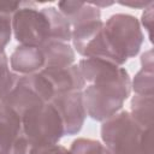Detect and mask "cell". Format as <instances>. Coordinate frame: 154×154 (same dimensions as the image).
Masks as SVG:
<instances>
[{
    "mask_svg": "<svg viewBox=\"0 0 154 154\" xmlns=\"http://www.w3.org/2000/svg\"><path fill=\"white\" fill-rule=\"evenodd\" d=\"M79 70L84 79L93 81L83 96L89 116L97 120L112 117L129 95L128 73L109 61L90 58L79 63Z\"/></svg>",
    "mask_w": 154,
    "mask_h": 154,
    "instance_id": "obj_1",
    "label": "cell"
},
{
    "mask_svg": "<svg viewBox=\"0 0 154 154\" xmlns=\"http://www.w3.org/2000/svg\"><path fill=\"white\" fill-rule=\"evenodd\" d=\"M152 130L128 112L116 114L102 126L109 154H152Z\"/></svg>",
    "mask_w": 154,
    "mask_h": 154,
    "instance_id": "obj_2",
    "label": "cell"
},
{
    "mask_svg": "<svg viewBox=\"0 0 154 154\" xmlns=\"http://www.w3.org/2000/svg\"><path fill=\"white\" fill-rule=\"evenodd\" d=\"M20 118L23 135L31 147L55 144L64 135L63 120L51 102L30 108Z\"/></svg>",
    "mask_w": 154,
    "mask_h": 154,
    "instance_id": "obj_3",
    "label": "cell"
},
{
    "mask_svg": "<svg viewBox=\"0 0 154 154\" xmlns=\"http://www.w3.org/2000/svg\"><path fill=\"white\" fill-rule=\"evenodd\" d=\"M13 28L16 38L20 41L23 46L42 47L53 41L47 10L41 13L29 10L18 12L13 20Z\"/></svg>",
    "mask_w": 154,
    "mask_h": 154,
    "instance_id": "obj_4",
    "label": "cell"
},
{
    "mask_svg": "<svg viewBox=\"0 0 154 154\" xmlns=\"http://www.w3.org/2000/svg\"><path fill=\"white\" fill-rule=\"evenodd\" d=\"M51 103L58 111L63 120L64 134H76L81 129L85 114L81 91L55 94Z\"/></svg>",
    "mask_w": 154,
    "mask_h": 154,
    "instance_id": "obj_5",
    "label": "cell"
},
{
    "mask_svg": "<svg viewBox=\"0 0 154 154\" xmlns=\"http://www.w3.org/2000/svg\"><path fill=\"white\" fill-rule=\"evenodd\" d=\"M22 134V118L0 101V154H8Z\"/></svg>",
    "mask_w": 154,
    "mask_h": 154,
    "instance_id": "obj_6",
    "label": "cell"
},
{
    "mask_svg": "<svg viewBox=\"0 0 154 154\" xmlns=\"http://www.w3.org/2000/svg\"><path fill=\"white\" fill-rule=\"evenodd\" d=\"M11 65L16 71L31 75L46 67V58L41 47L22 46L12 54Z\"/></svg>",
    "mask_w": 154,
    "mask_h": 154,
    "instance_id": "obj_7",
    "label": "cell"
},
{
    "mask_svg": "<svg viewBox=\"0 0 154 154\" xmlns=\"http://www.w3.org/2000/svg\"><path fill=\"white\" fill-rule=\"evenodd\" d=\"M17 78L18 76H14L8 71V64L5 54L0 53V101L14 85Z\"/></svg>",
    "mask_w": 154,
    "mask_h": 154,
    "instance_id": "obj_8",
    "label": "cell"
},
{
    "mask_svg": "<svg viewBox=\"0 0 154 154\" xmlns=\"http://www.w3.org/2000/svg\"><path fill=\"white\" fill-rule=\"evenodd\" d=\"M10 13L6 11L0 10V53H2V49L5 45L10 40L11 35V25H10Z\"/></svg>",
    "mask_w": 154,
    "mask_h": 154,
    "instance_id": "obj_9",
    "label": "cell"
},
{
    "mask_svg": "<svg viewBox=\"0 0 154 154\" xmlns=\"http://www.w3.org/2000/svg\"><path fill=\"white\" fill-rule=\"evenodd\" d=\"M29 154H70L63 147H57L55 144L52 146H43V147H31Z\"/></svg>",
    "mask_w": 154,
    "mask_h": 154,
    "instance_id": "obj_10",
    "label": "cell"
}]
</instances>
